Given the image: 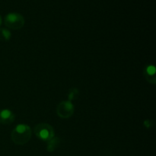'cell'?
Here are the masks:
<instances>
[{
    "mask_svg": "<svg viewBox=\"0 0 156 156\" xmlns=\"http://www.w3.org/2000/svg\"><path fill=\"white\" fill-rule=\"evenodd\" d=\"M59 144V140L57 137H53L51 140L48 141V146H47V151L50 152H53Z\"/></svg>",
    "mask_w": 156,
    "mask_h": 156,
    "instance_id": "7",
    "label": "cell"
},
{
    "mask_svg": "<svg viewBox=\"0 0 156 156\" xmlns=\"http://www.w3.org/2000/svg\"><path fill=\"white\" fill-rule=\"evenodd\" d=\"M79 95V91L77 88H71L69 91V94H68V99L69 101L73 100H76Z\"/></svg>",
    "mask_w": 156,
    "mask_h": 156,
    "instance_id": "9",
    "label": "cell"
},
{
    "mask_svg": "<svg viewBox=\"0 0 156 156\" xmlns=\"http://www.w3.org/2000/svg\"><path fill=\"white\" fill-rule=\"evenodd\" d=\"M2 16L0 15V25L2 24Z\"/></svg>",
    "mask_w": 156,
    "mask_h": 156,
    "instance_id": "11",
    "label": "cell"
},
{
    "mask_svg": "<svg viewBox=\"0 0 156 156\" xmlns=\"http://www.w3.org/2000/svg\"><path fill=\"white\" fill-rule=\"evenodd\" d=\"M15 119V114L9 109H3L0 111V123L2 124H11Z\"/></svg>",
    "mask_w": 156,
    "mask_h": 156,
    "instance_id": "5",
    "label": "cell"
},
{
    "mask_svg": "<svg viewBox=\"0 0 156 156\" xmlns=\"http://www.w3.org/2000/svg\"><path fill=\"white\" fill-rule=\"evenodd\" d=\"M144 125H145V126H146V127L151 128L152 126V121H149V120H145V121H144Z\"/></svg>",
    "mask_w": 156,
    "mask_h": 156,
    "instance_id": "10",
    "label": "cell"
},
{
    "mask_svg": "<svg viewBox=\"0 0 156 156\" xmlns=\"http://www.w3.org/2000/svg\"><path fill=\"white\" fill-rule=\"evenodd\" d=\"M34 133L40 140L49 141L54 137V129L48 123H41L34 127Z\"/></svg>",
    "mask_w": 156,
    "mask_h": 156,
    "instance_id": "3",
    "label": "cell"
},
{
    "mask_svg": "<svg viewBox=\"0 0 156 156\" xmlns=\"http://www.w3.org/2000/svg\"><path fill=\"white\" fill-rule=\"evenodd\" d=\"M12 33L7 28H0V41L5 42L10 40Z\"/></svg>",
    "mask_w": 156,
    "mask_h": 156,
    "instance_id": "8",
    "label": "cell"
},
{
    "mask_svg": "<svg viewBox=\"0 0 156 156\" xmlns=\"http://www.w3.org/2000/svg\"><path fill=\"white\" fill-rule=\"evenodd\" d=\"M74 105L69 101H63L58 105L56 108V113L59 117L63 119L69 118L74 113Z\"/></svg>",
    "mask_w": 156,
    "mask_h": 156,
    "instance_id": "4",
    "label": "cell"
},
{
    "mask_svg": "<svg viewBox=\"0 0 156 156\" xmlns=\"http://www.w3.org/2000/svg\"><path fill=\"white\" fill-rule=\"evenodd\" d=\"M32 131L30 126L27 124H18L12 130L11 138L13 143L18 146H23L30 141Z\"/></svg>",
    "mask_w": 156,
    "mask_h": 156,
    "instance_id": "1",
    "label": "cell"
},
{
    "mask_svg": "<svg viewBox=\"0 0 156 156\" xmlns=\"http://www.w3.org/2000/svg\"><path fill=\"white\" fill-rule=\"evenodd\" d=\"M156 69L154 65H149L144 69V76L146 80L151 84H155Z\"/></svg>",
    "mask_w": 156,
    "mask_h": 156,
    "instance_id": "6",
    "label": "cell"
},
{
    "mask_svg": "<svg viewBox=\"0 0 156 156\" xmlns=\"http://www.w3.org/2000/svg\"><path fill=\"white\" fill-rule=\"evenodd\" d=\"M5 24L12 30H20L24 25V18L22 15L18 12H11L5 17Z\"/></svg>",
    "mask_w": 156,
    "mask_h": 156,
    "instance_id": "2",
    "label": "cell"
}]
</instances>
